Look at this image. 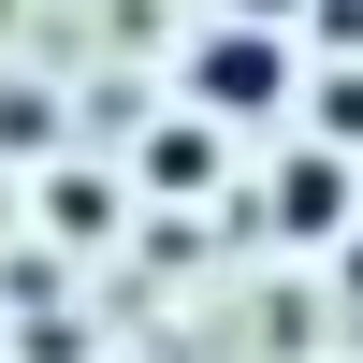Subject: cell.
<instances>
[{"instance_id": "cell-1", "label": "cell", "mask_w": 363, "mask_h": 363, "mask_svg": "<svg viewBox=\"0 0 363 363\" xmlns=\"http://www.w3.org/2000/svg\"><path fill=\"white\" fill-rule=\"evenodd\" d=\"M189 87H203L218 116H262V102H277V44H262V29H218V44L189 58Z\"/></svg>"}]
</instances>
